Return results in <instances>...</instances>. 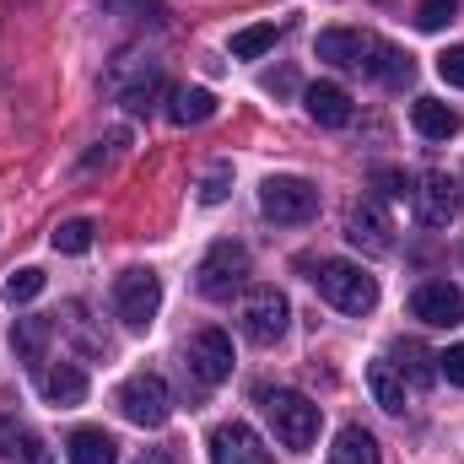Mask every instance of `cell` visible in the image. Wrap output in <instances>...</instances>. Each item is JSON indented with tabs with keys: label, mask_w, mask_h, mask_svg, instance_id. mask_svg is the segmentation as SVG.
<instances>
[{
	"label": "cell",
	"mask_w": 464,
	"mask_h": 464,
	"mask_svg": "<svg viewBox=\"0 0 464 464\" xmlns=\"http://www.w3.org/2000/svg\"><path fill=\"white\" fill-rule=\"evenodd\" d=\"M319 60L324 65H341V71H362L383 87H405L416 76V60L394 44H383L378 33H362V27H330L319 33Z\"/></svg>",
	"instance_id": "1"
},
{
	"label": "cell",
	"mask_w": 464,
	"mask_h": 464,
	"mask_svg": "<svg viewBox=\"0 0 464 464\" xmlns=\"http://www.w3.org/2000/svg\"><path fill=\"white\" fill-rule=\"evenodd\" d=\"M314 286H319V297H324L330 308H341L351 319H362V314L378 308V281H372L362 265H351V259H324V265L314 270Z\"/></svg>",
	"instance_id": "2"
},
{
	"label": "cell",
	"mask_w": 464,
	"mask_h": 464,
	"mask_svg": "<svg viewBox=\"0 0 464 464\" xmlns=\"http://www.w3.org/2000/svg\"><path fill=\"white\" fill-rule=\"evenodd\" d=\"M259 405H265V416H270V427H276V438L286 449H314L319 405L308 394H297V389H259Z\"/></svg>",
	"instance_id": "3"
},
{
	"label": "cell",
	"mask_w": 464,
	"mask_h": 464,
	"mask_svg": "<svg viewBox=\"0 0 464 464\" xmlns=\"http://www.w3.org/2000/svg\"><path fill=\"white\" fill-rule=\"evenodd\" d=\"M195 286H200V297H211V303H232L243 286H248V248L243 243H211L206 248V259H200V270H195Z\"/></svg>",
	"instance_id": "4"
},
{
	"label": "cell",
	"mask_w": 464,
	"mask_h": 464,
	"mask_svg": "<svg viewBox=\"0 0 464 464\" xmlns=\"http://www.w3.org/2000/svg\"><path fill=\"white\" fill-rule=\"evenodd\" d=\"M119 416L124 421H135V427H162L168 416H173V394H168V378L162 372H135V378H124L114 394Z\"/></svg>",
	"instance_id": "5"
},
{
	"label": "cell",
	"mask_w": 464,
	"mask_h": 464,
	"mask_svg": "<svg viewBox=\"0 0 464 464\" xmlns=\"http://www.w3.org/2000/svg\"><path fill=\"white\" fill-rule=\"evenodd\" d=\"M157 308H162V281L151 276V270H124L114 281V314L124 330H146L151 319H157Z\"/></svg>",
	"instance_id": "6"
},
{
	"label": "cell",
	"mask_w": 464,
	"mask_h": 464,
	"mask_svg": "<svg viewBox=\"0 0 464 464\" xmlns=\"http://www.w3.org/2000/svg\"><path fill=\"white\" fill-rule=\"evenodd\" d=\"M259 211H265L270 222L297 227V222H308V217L319 211V189H314L308 179H265V184H259Z\"/></svg>",
	"instance_id": "7"
},
{
	"label": "cell",
	"mask_w": 464,
	"mask_h": 464,
	"mask_svg": "<svg viewBox=\"0 0 464 464\" xmlns=\"http://www.w3.org/2000/svg\"><path fill=\"white\" fill-rule=\"evenodd\" d=\"M286 319H292V308H286V297L276 286H254L243 297V335L254 346H276L286 335Z\"/></svg>",
	"instance_id": "8"
},
{
	"label": "cell",
	"mask_w": 464,
	"mask_h": 464,
	"mask_svg": "<svg viewBox=\"0 0 464 464\" xmlns=\"http://www.w3.org/2000/svg\"><path fill=\"white\" fill-rule=\"evenodd\" d=\"M411 200H416V222H421V227H449V222L459 217V206H464V189L449 179V173L432 168V173L416 179Z\"/></svg>",
	"instance_id": "9"
},
{
	"label": "cell",
	"mask_w": 464,
	"mask_h": 464,
	"mask_svg": "<svg viewBox=\"0 0 464 464\" xmlns=\"http://www.w3.org/2000/svg\"><path fill=\"white\" fill-rule=\"evenodd\" d=\"M411 314L432 330H454V324H464V292L454 281H421L411 292Z\"/></svg>",
	"instance_id": "10"
},
{
	"label": "cell",
	"mask_w": 464,
	"mask_h": 464,
	"mask_svg": "<svg viewBox=\"0 0 464 464\" xmlns=\"http://www.w3.org/2000/svg\"><path fill=\"white\" fill-rule=\"evenodd\" d=\"M346 237L351 248H362V254H389L394 248V222H389V211H383V200H356L346 211Z\"/></svg>",
	"instance_id": "11"
},
{
	"label": "cell",
	"mask_w": 464,
	"mask_h": 464,
	"mask_svg": "<svg viewBox=\"0 0 464 464\" xmlns=\"http://www.w3.org/2000/svg\"><path fill=\"white\" fill-rule=\"evenodd\" d=\"M211 464H270V449L248 421H222L211 427Z\"/></svg>",
	"instance_id": "12"
},
{
	"label": "cell",
	"mask_w": 464,
	"mask_h": 464,
	"mask_svg": "<svg viewBox=\"0 0 464 464\" xmlns=\"http://www.w3.org/2000/svg\"><path fill=\"white\" fill-rule=\"evenodd\" d=\"M189 372H195L206 389H217L222 378H232V341L222 330H200V335L189 341Z\"/></svg>",
	"instance_id": "13"
},
{
	"label": "cell",
	"mask_w": 464,
	"mask_h": 464,
	"mask_svg": "<svg viewBox=\"0 0 464 464\" xmlns=\"http://www.w3.org/2000/svg\"><path fill=\"white\" fill-rule=\"evenodd\" d=\"M303 109L314 124H324V130H346L351 124V92L341 82H314L308 92H303Z\"/></svg>",
	"instance_id": "14"
},
{
	"label": "cell",
	"mask_w": 464,
	"mask_h": 464,
	"mask_svg": "<svg viewBox=\"0 0 464 464\" xmlns=\"http://www.w3.org/2000/svg\"><path fill=\"white\" fill-rule=\"evenodd\" d=\"M38 394H44L49 405H60V411H71V405L87 400V372L71 367V362H60V367H38Z\"/></svg>",
	"instance_id": "15"
},
{
	"label": "cell",
	"mask_w": 464,
	"mask_h": 464,
	"mask_svg": "<svg viewBox=\"0 0 464 464\" xmlns=\"http://www.w3.org/2000/svg\"><path fill=\"white\" fill-rule=\"evenodd\" d=\"M0 459H22V464H49L44 459V443L16 421L11 400H0Z\"/></svg>",
	"instance_id": "16"
},
{
	"label": "cell",
	"mask_w": 464,
	"mask_h": 464,
	"mask_svg": "<svg viewBox=\"0 0 464 464\" xmlns=\"http://www.w3.org/2000/svg\"><path fill=\"white\" fill-rule=\"evenodd\" d=\"M411 124L421 140H454L459 135V109H449L443 98H416L411 103Z\"/></svg>",
	"instance_id": "17"
},
{
	"label": "cell",
	"mask_w": 464,
	"mask_h": 464,
	"mask_svg": "<svg viewBox=\"0 0 464 464\" xmlns=\"http://www.w3.org/2000/svg\"><path fill=\"white\" fill-rule=\"evenodd\" d=\"M367 389H372V400H378L389 416L405 411V372H400L394 362H367Z\"/></svg>",
	"instance_id": "18"
},
{
	"label": "cell",
	"mask_w": 464,
	"mask_h": 464,
	"mask_svg": "<svg viewBox=\"0 0 464 464\" xmlns=\"http://www.w3.org/2000/svg\"><path fill=\"white\" fill-rule=\"evenodd\" d=\"M49 335H54L49 319H16V324H11V351H16V362L38 367V362H44V346H49Z\"/></svg>",
	"instance_id": "19"
},
{
	"label": "cell",
	"mask_w": 464,
	"mask_h": 464,
	"mask_svg": "<svg viewBox=\"0 0 464 464\" xmlns=\"http://www.w3.org/2000/svg\"><path fill=\"white\" fill-rule=\"evenodd\" d=\"M114 449L119 443L103 427H82V432H71V443H65L71 464H114Z\"/></svg>",
	"instance_id": "20"
},
{
	"label": "cell",
	"mask_w": 464,
	"mask_h": 464,
	"mask_svg": "<svg viewBox=\"0 0 464 464\" xmlns=\"http://www.w3.org/2000/svg\"><path fill=\"white\" fill-rule=\"evenodd\" d=\"M211 114H217V98H211L206 87H179L173 103H168V119H173V124H206Z\"/></svg>",
	"instance_id": "21"
},
{
	"label": "cell",
	"mask_w": 464,
	"mask_h": 464,
	"mask_svg": "<svg viewBox=\"0 0 464 464\" xmlns=\"http://www.w3.org/2000/svg\"><path fill=\"white\" fill-rule=\"evenodd\" d=\"M330 464H378V443H372V432H362V427H341V438H335V449H330Z\"/></svg>",
	"instance_id": "22"
},
{
	"label": "cell",
	"mask_w": 464,
	"mask_h": 464,
	"mask_svg": "<svg viewBox=\"0 0 464 464\" xmlns=\"http://www.w3.org/2000/svg\"><path fill=\"white\" fill-rule=\"evenodd\" d=\"M394 367H400L411 383H421V389L438 378V356L421 346V341H400V362H394Z\"/></svg>",
	"instance_id": "23"
},
{
	"label": "cell",
	"mask_w": 464,
	"mask_h": 464,
	"mask_svg": "<svg viewBox=\"0 0 464 464\" xmlns=\"http://www.w3.org/2000/svg\"><path fill=\"white\" fill-rule=\"evenodd\" d=\"M276 38H281L276 22H254V27L232 33V60H259L265 49H276Z\"/></svg>",
	"instance_id": "24"
},
{
	"label": "cell",
	"mask_w": 464,
	"mask_h": 464,
	"mask_svg": "<svg viewBox=\"0 0 464 464\" xmlns=\"http://www.w3.org/2000/svg\"><path fill=\"white\" fill-rule=\"evenodd\" d=\"M92 237H98V222L92 217H76V222H60L49 243H54V254H87Z\"/></svg>",
	"instance_id": "25"
},
{
	"label": "cell",
	"mask_w": 464,
	"mask_h": 464,
	"mask_svg": "<svg viewBox=\"0 0 464 464\" xmlns=\"http://www.w3.org/2000/svg\"><path fill=\"white\" fill-rule=\"evenodd\" d=\"M44 292V270H33V265H22V270H11L5 276V303L16 308V303H33Z\"/></svg>",
	"instance_id": "26"
},
{
	"label": "cell",
	"mask_w": 464,
	"mask_h": 464,
	"mask_svg": "<svg viewBox=\"0 0 464 464\" xmlns=\"http://www.w3.org/2000/svg\"><path fill=\"white\" fill-rule=\"evenodd\" d=\"M454 11H459V0H416V27L421 33H438V27L454 22Z\"/></svg>",
	"instance_id": "27"
},
{
	"label": "cell",
	"mask_w": 464,
	"mask_h": 464,
	"mask_svg": "<svg viewBox=\"0 0 464 464\" xmlns=\"http://www.w3.org/2000/svg\"><path fill=\"white\" fill-rule=\"evenodd\" d=\"M227 184H232V168H211L206 184H200V206H222L227 200Z\"/></svg>",
	"instance_id": "28"
},
{
	"label": "cell",
	"mask_w": 464,
	"mask_h": 464,
	"mask_svg": "<svg viewBox=\"0 0 464 464\" xmlns=\"http://www.w3.org/2000/svg\"><path fill=\"white\" fill-rule=\"evenodd\" d=\"M438 378H449L454 389H464V346H449L438 356Z\"/></svg>",
	"instance_id": "29"
},
{
	"label": "cell",
	"mask_w": 464,
	"mask_h": 464,
	"mask_svg": "<svg viewBox=\"0 0 464 464\" xmlns=\"http://www.w3.org/2000/svg\"><path fill=\"white\" fill-rule=\"evenodd\" d=\"M438 76H443L449 87H464V44L449 49V54H438Z\"/></svg>",
	"instance_id": "30"
},
{
	"label": "cell",
	"mask_w": 464,
	"mask_h": 464,
	"mask_svg": "<svg viewBox=\"0 0 464 464\" xmlns=\"http://www.w3.org/2000/svg\"><path fill=\"white\" fill-rule=\"evenodd\" d=\"M378 189H383V195H389V200H405V195H411V189H416V184H411V179H405V173H394V168H383V173H378Z\"/></svg>",
	"instance_id": "31"
},
{
	"label": "cell",
	"mask_w": 464,
	"mask_h": 464,
	"mask_svg": "<svg viewBox=\"0 0 464 464\" xmlns=\"http://www.w3.org/2000/svg\"><path fill=\"white\" fill-rule=\"evenodd\" d=\"M297 87V76L292 71H276V76H265V92H292Z\"/></svg>",
	"instance_id": "32"
},
{
	"label": "cell",
	"mask_w": 464,
	"mask_h": 464,
	"mask_svg": "<svg viewBox=\"0 0 464 464\" xmlns=\"http://www.w3.org/2000/svg\"><path fill=\"white\" fill-rule=\"evenodd\" d=\"M135 464H173V459H168L162 449H151V454H140V459H135Z\"/></svg>",
	"instance_id": "33"
},
{
	"label": "cell",
	"mask_w": 464,
	"mask_h": 464,
	"mask_svg": "<svg viewBox=\"0 0 464 464\" xmlns=\"http://www.w3.org/2000/svg\"><path fill=\"white\" fill-rule=\"evenodd\" d=\"M459 259H464V248H459Z\"/></svg>",
	"instance_id": "34"
}]
</instances>
